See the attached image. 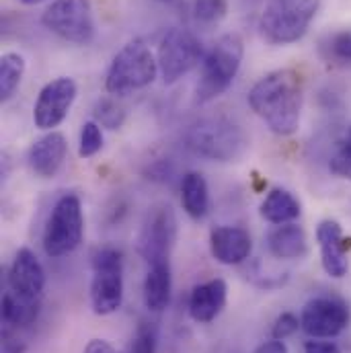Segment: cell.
Listing matches in <instances>:
<instances>
[{"label":"cell","mask_w":351,"mask_h":353,"mask_svg":"<svg viewBox=\"0 0 351 353\" xmlns=\"http://www.w3.org/2000/svg\"><path fill=\"white\" fill-rule=\"evenodd\" d=\"M317 243L321 249V263L327 275L341 279L350 271L348 259V241L343 236V230L339 222L335 220H323L317 228Z\"/></svg>","instance_id":"cell-14"},{"label":"cell","mask_w":351,"mask_h":353,"mask_svg":"<svg viewBox=\"0 0 351 353\" xmlns=\"http://www.w3.org/2000/svg\"><path fill=\"white\" fill-rule=\"evenodd\" d=\"M79 94V87L72 79L60 77L48 83L39 90V97L33 107V121L39 130L58 128L70 113Z\"/></svg>","instance_id":"cell-12"},{"label":"cell","mask_w":351,"mask_h":353,"mask_svg":"<svg viewBox=\"0 0 351 353\" xmlns=\"http://www.w3.org/2000/svg\"><path fill=\"white\" fill-rule=\"evenodd\" d=\"M83 232L85 218L81 197L74 193H66L56 201L43 230V249L48 257L58 259L77 251L83 241Z\"/></svg>","instance_id":"cell-6"},{"label":"cell","mask_w":351,"mask_h":353,"mask_svg":"<svg viewBox=\"0 0 351 353\" xmlns=\"http://www.w3.org/2000/svg\"><path fill=\"white\" fill-rule=\"evenodd\" d=\"M300 201L288 189H271L261 203V216L269 224L281 226L300 218Z\"/></svg>","instance_id":"cell-20"},{"label":"cell","mask_w":351,"mask_h":353,"mask_svg":"<svg viewBox=\"0 0 351 353\" xmlns=\"http://www.w3.org/2000/svg\"><path fill=\"white\" fill-rule=\"evenodd\" d=\"M267 249L277 259H300L308 251L306 232L294 222L275 226L267 234Z\"/></svg>","instance_id":"cell-18"},{"label":"cell","mask_w":351,"mask_h":353,"mask_svg":"<svg viewBox=\"0 0 351 353\" xmlns=\"http://www.w3.org/2000/svg\"><path fill=\"white\" fill-rule=\"evenodd\" d=\"M350 306L333 296H319L306 302L300 314V325L312 339H333L350 325Z\"/></svg>","instance_id":"cell-11"},{"label":"cell","mask_w":351,"mask_h":353,"mask_svg":"<svg viewBox=\"0 0 351 353\" xmlns=\"http://www.w3.org/2000/svg\"><path fill=\"white\" fill-rule=\"evenodd\" d=\"M85 353H117V350L111 343L103 341V339H90L88 345L85 347Z\"/></svg>","instance_id":"cell-33"},{"label":"cell","mask_w":351,"mask_h":353,"mask_svg":"<svg viewBox=\"0 0 351 353\" xmlns=\"http://www.w3.org/2000/svg\"><path fill=\"white\" fill-rule=\"evenodd\" d=\"M92 117L101 128L107 130H119L126 121V109L111 97H103L94 103Z\"/></svg>","instance_id":"cell-24"},{"label":"cell","mask_w":351,"mask_h":353,"mask_svg":"<svg viewBox=\"0 0 351 353\" xmlns=\"http://www.w3.org/2000/svg\"><path fill=\"white\" fill-rule=\"evenodd\" d=\"M21 4H27V6H33V4H41V2H48V0H17Z\"/></svg>","instance_id":"cell-35"},{"label":"cell","mask_w":351,"mask_h":353,"mask_svg":"<svg viewBox=\"0 0 351 353\" xmlns=\"http://www.w3.org/2000/svg\"><path fill=\"white\" fill-rule=\"evenodd\" d=\"M41 23L48 31L74 46H88L94 39L90 0H54L43 10Z\"/></svg>","instance_id":"cell-9"},{"label":"cell","mask_w":351,"mask_h":353,"mask_svg":"<svg viewBox=\"0 0 351 353\" xmlns=\"http://www.w3.org/2000/svg\"><path fill=\"white\" fill-rule=\"evenodd\" d=\"M304 85L294 68H279L259 79L249 90V105L277 136H292L300 128Z\"/></svg>","instance_id":"cell-1"},{"label":"cell","mask_w":351,"mask_h":353,"mask_svg":"<svg viewBox=\"0 0 351 353\" xmlns=\"http://www.w3.org/2000/svg\"><path fill=\"white\" fill-rule=\"evenodd\" d=\"M159 347V327L154 323H140L130 353H157Z\"/></svg>","instance_id":"cell-29"},{"label":"cell","mask_w":351,"mask_h":353,"mask_svg":"<svg viewBox=\"0 0 351 353\" xmlns=\"http://www.w3.org/2000/svg\"><path fill=\"white\" fill-rule=\"evenodd\" d=\"M304 353H341V350H339V345L333 343V341L312 339V341H306Z\"/></svg>","instance_id":"cell-32"},{"label":"cell","mask_w":351,"mask_h":353,"mask_svg":"<svg viewBox=\"0 0 351 353\" xmlns=\"http://www.w3.org/2000/svg\"><path fill=\"white\" fill-rule=\"evenodd\" d=\"M205 52L199 37L183 27H173L165 33L159 46L157 62L165 85H175L203 60Z\"/></svg>","instance_id":"cell-8"},{"label":"cell","mask_w":351,"mask_h":353,"mask_svg":"<svg viewBox=\"0 0 351 353\" xmlns=\"http://www.w3.org/2000/svg\"><path fill=\"white\" fill-rule=\"evenodd\" d=\"M185 142L195 157L214 163L239 161L249 146L245 130L224 115L205 117L193 123L185 136Z\"/></svg>","instance_id":"cell-2"},{"label":"cell","mask_w":351,"mask_h":353,"mask_svg":"<svg viewBox=\"0 0 351 353\" xmlns=\"http://www.w3.org/2000/svg\"><path fill=\"white\" fill-rule=\"evenodd\" d=\"M321 8V0H269L259 19L263 37L273 46L300 41Z\"/></svg>","instance_id":"cell-5"},{"label":"cell","mask_w":351,"mask_h":353,"mask_svg":"<svg viewBox=\"0 0 351 353\" xmlns=\"http://www.w3.org/2000/svg\"><path fill=\"white\" fill-rule=\"evenodd\" d=\"M245 56V43L241 35L226 33L222 35L203 56L201 74L195 87L197 103H210L224 94L234 83Z\"/></svg>","instance_id":"cell-3"},{"label":"cell","mask_w":351,"mask_h":353,"mask_svg":"<svg viewBox=\"0 0 351 353\" xmlns=\"http://www.w3.org/2000/svg\"><path fill=\"white\" fill-rule=\"evenodd\" d=\"M103 148V130L101 125L92 119L83 123L81 130V140H79V154L81 159H90Z\"/></svg>","instance_id":"cell-28"},{"label":"cell","mask_w":351,"mask_h":353,"mask_svg":"<svg viewBox=\"0 0 351 353\" xmlns=\"http://www.w3.org/2000/svg\"><path fill=\"white\" fill-rule=\"evenodd\" d=\"M159 74V62L150 48L142 39H134L126 43L111 60L105 77V90L111 97H128L150 87Z\"/></svg>","instance_id":"cell-4"},{"label":"cell","mask_w":351,"mask_h":353,"mask_svg":"<svg viewBox=\"0 0 351 353\" xmlns=\"http://www.w3.org/2000/svg\"><path fill=\"white\" fill-rule=\"evenodd\" d=\"M25 58L17 52H6L0 58V99L8 101L25 77Z\"/></svg>","instance_id":"cell-23"},{"label":"cell","mask_w":351,"mask_h":353,"mask_svg":"<svg viewBox=\"0 0 351 353\" xmlns=\"http://www.w3.org/2000/svg\"><path fill=\"white\" fill-rule=\"evenodd\" d=\"M300 327H302V325H300V319H298L296 314L283 312V314L277 316V321H275V325H273V329H271V335H273V339L283 341V339L292 337Z\"/></svg>","instance_id":"cell-30"},{"label":"cell","mask_w":351,"mask_h":353,"mask_svg":"<svg viewBox=\"0 0 351 353\" xmlns=\"http://www.w3.org/2000/svg\"><path fill=\"white\" fill-rule=\"evenodd\" d=\"M171 292H173V275L171 263L150 265L146 279H144V304L152 312H163L171 304Z\"/></svg>","instance_id":"cell-19"},{"label":"cell","mask_w":351,"mask_h":353,"mask_svg":"<svg viewBox=\"0 0 351 353\" xmlns=\"http://www.w3.org/2000/svg\"><path fill=\"white\" fill-rule=\"evenodd\" d=\"M41 300H29L6 290L2 296V321L8 329H25L39 316Z\"/></svg>","instance_id":"cell-21"},{"label":"cell","mask_w":351,"mask_h":353,"mask_svg":"<svg viewBox=\"0 0 351 353\" xmlns=\"http://www.w3.org/2000/svg\"><path fill=\"white\" fill-rule=\"evenodd\" d=\"M191 12L199 25H218L228 12V0H193Z\"/></svg>","instance_id":"cell-25"},{"label":"cell","mask_w":351,"mask_h":353,"mask_svg":"<svg viewBox=\"0 0 351 353\" xmlns=\"http://www.w3.org/2000/svg\"><path fill=\"white\" fill-rule=\"evenodd\" d=\"M27 352V343L17 337L10 329L2 331V350L0 353H25Z\"/></svg>","instance_id":"cell-31"},{"label":"cell","mask_w":351,"mask_h":353,"mask_svg":"<svg viewBox=\"0 0 351 353\" xmlns=\"http://www.w3.org/2000/svg\"><path fill=\"white\" fill-rule=\"evenodd\" d=\"M46 271L31 249H19L8 269V290L29 300H41Z\"/></svg>","instance_id":"cell-13"},{"label":"cell","mask_w":351,"mask_h":353,"mask_svg":"<svg viewBox=\"0 0 351 353\" xmlns=\"http://www.w3.org/2000/svg\"><path fill=\"white\" fill-rule=\"evenodd\" d=\"M177 241V216L171 205H154L140 230L138 253L148 265L169 261Z\"/></svg>","instance_id":"cell-10"},{"label":"cell","mask_w":351,"mask_h":353,"mask_svg":"<svg viewBox=\"0 0 351 353\" xmlns=\"http://www.w3.org/2000/svg\"><path fill=\"white\" fill-rule=\"evenodd\" d=\"M255 353H288V347H285V343H283V341L273 339V341H267V343H263L261 347H257V352Z\"/></svg>","instance_id":"cell-34"},{"label":"cell","mask_w":351,"mask_h":353,"mask_svg":"<svg viewBox=\"0 0 351 353\" xmlns=\"http://www.w3.org/2000/svg\"><path fill=\"white\" fill-rule=\"evenodd\" d=\"M181 201L183 210L193 218L201 220L210 210V189L203 175L187 173L181 181Z\"/></svg>","instance_id":"cell-22"},{"label":"cell","mask_w":351,"mask_h":353,"mask_svg":"<svg viewBox=\"0 0 351 353\" xmlns=\"http://www.w3.org/2000/svg\"><path fill=\"white\" fill-rule=\"evenodd\" d=\"M329 169L335 176L351 181V125L345 130L341 140L337 142V148L329 163Z\"/></svg>","instance_id":"cell-26"},{"label":"cell","mask_w":351,"mask_h":353,"mask_svg":"<svg viewBox=\"0 0 351 353\" xmlns=\"http://www.w3.org/2000/svg\"><path fill=\"white\" fill-rule=\"evenodd\" d=\"M325 52L329 56V60H333L335 64L341 66H351V31L343 29L333 33L327 43H325Z\"/></svg>","instance_id":"cell-27"},{"label":"cell","mask_w":351,"mask_h":353,"mask_svg":"<svg viewBox=\"0 0 351 353\" xmlns=\"http://www.w3.org/2000/svg\"><path fill=\"white\" fill-rule=\"evenodd\" d=\"M66 154H68V142L64 134L50 132L33 142V146L29 148L27 161L35 175L50 179V176L58 175V171L62 169L66 161Z\"/></svg>","instance_id":"cell-16"},{"label":"cell","mask_w":351,"mask_h":353,"mask_svg":"<svg viewBox=\"0 0 351 353\" xmlns=\"http://www.w3.org/2000/svg\"><path fill=\"white\" fill-rule=\"evenodd\" d=\"M228 285L224 279H210L193 288L189 296V314L195 323H212L226 306Z\"/></svg>","instance_id":"cell-17"},{"label":"cell","mask_w":351,"mask_h":353,"mask_svg":"<svg viewBox=\"0 0 351 353\" xmlns=\"http://www.w3.org/2000/svg\"><path fill=\"white\" fill-rule=\"evenodd\" d=\"M123 302V257L117 249L105 247L92 255L90 306L94 314H113Z\"/></svg>","instance_id":"cell-7"},{"label":"cell","mask_w":351,"mask_h":353,"mask_svg":"<svg viewBox=\"0 0 351 353\" xmlns=\"http://www.w3.org/2000/svg\"><path fill=\"white\" fill-rule=\"evenodd\" d=\"M212 257L222 265H241L251 257V234L241 226H218L210 232Z\"/></svg>","instance_id":"cell-15"}]
</instances>
